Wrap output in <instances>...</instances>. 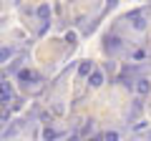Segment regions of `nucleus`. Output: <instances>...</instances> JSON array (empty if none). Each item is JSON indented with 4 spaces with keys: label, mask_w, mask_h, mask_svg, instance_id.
I'll list each match as a JSON object with an SVG mask.
<instances>
[{
    "label": "nucleus",
    "mask_w": 151,
    "mask_h": 141,
    "mask_svg": "<svg viewBox=\"0 0 151 141\" xmlns=\"http://www.w3.org/2000/svg\"><path fill=\"white\" fill-rule=\"evenodd\" d=\"M106 48L108 50H119L121 48V38H119V35H108V38H106Z\"/></svg>",
    "instance_id": "obj_1"
},
{
    "label": "nucleus",
    "mask_w": 151,
    "mask_h": 141,
    "mask_svg": "<svg viewBox=\"0 0 151 141\" xmlns=\"http://www.w3.org/2000/svg\"><path fill=\"white\" fill-rule=\"evenodd\" d=\"M88 83H91V86H101V83H103V73H101V70H91Z\"/></svg>",
    "instance_id": "obj_2"
},
{
    "label": "nucleus",
    "mask_w": 151,
    "mask_h": 141,
    "mask_svg": "<svg viewBox=\"0 0 151 141\" xmlns=\"http://www.w3.org/2000/svg\"><path fill=\"white\" fill-rule=\"evenodd\" d=\"M131 20H134V28H136V30H144V28H146L144 15H139V13H131Z\"/></svg>",
    "instance_id": "obj_3"
},
{
    "label": "nucleus",
    "mask_w": 151,
    "mask_h": 141,
    "mask_svg": "<svg viewBox=\"0 0 151 141\" xmlns=\"http://www.w3.org/2000/svg\"><path fill=\"white\" fill-rule=\"evenodd\" d=\"M0 96L5 98V101L13 96V88H10V83H0Z\"/></svg>",
    "instance_id": "obj_4"
},
{
    "label": "nucleus",
    "mask_w": 151,
    "mask_h": 141,
    "mask_svg": "<svg viewBox=\"0 0 151 141\" xmlns=\"http://www.w3.org/2000/svg\"><path fill=\"white\" fill-rule=\"evenodd\" d=\"M136 91H139L141 96H146V93H149V81H144V78H141V81L136 83Z\"/></svg>",
    "instance_id": "obj_5"
},
{
    "label": "nucleus",
    "mask_w": 151,
    "mask_h": 141,
    "mask_svg": "<svg viewBox=\"0 0 151 141\" xmlns=\"http://www.w3.org/2000/svg\"><path fill=\"white\" fill-rule=\"evenodd\" d=\"M20 78L23 81H38V73H33V70H20Z\"/></svg>",
    "instance_id": "obj_6"
},
{
    "label": "nucleus",
    "mask_w": 151,
    "mask_h": 141,
    "mask_svg": "<svg viewBox=\"0 0 151 141\" xmlns=\"http://www.w3.org/2000/svg\"><path fill=\"white\" fill-rule=\"evenodd\" d=\"M91 70H93V65H91V63H81L78 73H81V76H91Z\"/></svg>",
    "instance_id": "obj_7"
},
{
    "label": "nucleus",
    "mask_w": 151,
    "mask_h": 141,
    "mask_svg": "<svg viewBox=\"0 0 151 141\" xmlns=\"http://www.w3.org/2000/svg\"><path fill=\"white\" fill-rule=\"evenodd\" d=\"M38 15H40V18H48L50 15V8L48 5H40V8H38Z\"/></svg>",
    "instance_id": "obj_8"
},
{
    "label": "nucleus",
    "mask_w": 151,
    "mask_h": 141,
    "mask_svg": "<svg viewBox=\"0 0 151 141\" xmlns=\"http://www.w3.org/2000/svg\"><path fill=\"white\" fill-rule=\"evenodd\" d=\"M10 53H13L10 48H0V60H8V58H10Z\"/></svg>",
    "instance_id": "obj_9"
},
{
    "label": "nucleus",
    "mask_w": 151,
    "mask_h": 141,
    "mask_svg": "<svg viewBox=\"0 0 151 141\" xmlns=\"http://www.w3.org/2000/svg\"><path fill=\"white\" fill-rule=\"evenodd\" d=\"M103 141H119V134H116V131H108V134L103 136Z\"/></svg>",
    "instance_id": "obj_10"
},
{
    "label": "nucleus",
    "mask_w": 151,
    "mask_h": 141,
    "mask_svg": "<svg viewBox=\"0 0 151 141\" xmlns=\"http://www.w3.org/2000/svg\"><path fill=\"white\" fill-rule=\"evenodd\" d=\"M43 136H45V139H55V131H53V129H45Z\"/></svg>",
    "instance_id": "obj_11"
},
{
    "label": "nucleus",
    "mask_w": 151,
    "mask_h": 141,
    "mask_svg": "<svg viewBox=\"0 0 151 141\" xmlns=\"http://www.w3.org/2000/svg\"><path fill=\"white\" fill-rule=\"evenodd\" d=\"M88 141H101V139H98V136H93V139H88Z\"/></svg>",
    "instance_id": "obj_12"
}]
</instances>
